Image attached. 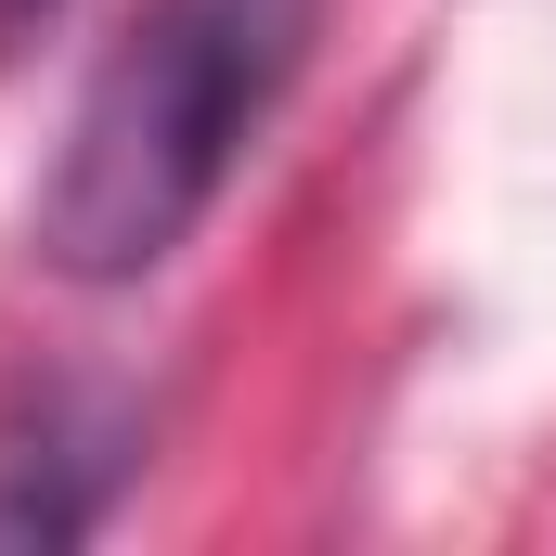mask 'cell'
Masks as SVG:
<instances>
[{
	"label": "cell",
	"instance_id": "cell-1",
	"mask_svg": "<svg viewBox=\"0 0 556 556\" xmlns=\"http://www.w3.org/2000/svg\"><path fill=\"white\" fill-rule=\"evenodd\" d=\"M298 78V0H142L104 39L78 117L52 142V181L26 207L39 273L142 285L194 247V220L233 194L247 142L273 130Z\"/></svg>",
	"mask_w": 556,
	"mask_h": 556
},
{
	"label": "cell",
	"instance_id": "cell-2",
	"mask_svg": "<svg viewBox=\"0 0 556 556\" xmlns=\"http://www.w3.org/2000/svg\"><path fill=\"white\" fill-rule=\"evenodd\" d=\"M39 13H52V0H0V39H13V26H39Z\"/></svg>",
	"mask_w": 556,
	"mask_h": 556
}]
</instances>
